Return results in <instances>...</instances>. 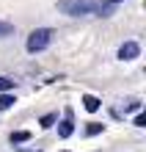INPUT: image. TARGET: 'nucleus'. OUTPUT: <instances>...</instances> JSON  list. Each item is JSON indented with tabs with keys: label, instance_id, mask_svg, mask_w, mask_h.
<instances>
[{
	"label": "nucleus",
	"instance_id": "f8f14e48",
	"mask_svg": "<svg viewBox=\"0 0 146 152\" xmlns=\"http://www.w3.org/2000/svg\"><path fill=\"white\" fill-rule=\"evenodd\" d=\"M124 111H141V100H130L124 105Z\"/></svg>",
	"mask_w": 146,
	"mask_h": 152
},
{
	"label": "nucleus",
	"instance_id": "2eb2a0df",
	"mask_svg": "<svg viewBox=\"0 0 146 152\" xmlns=\"http://www.w3.org/2000/svg\"><path fill=\"white\" fill-rule=\"evenodd\" d=\"M63 152H66V149H63Z\"/></svg>",
	"mask_w": 146,
	"mask_h": 152
},
{
	"label": "nucleus",
	"instance_id": "7ed1b4c3",
	"mask_svg": "<svg viewBox=\"0 0 146 152\" xmlns=\"http://www.w3.org/2000/svg\"><path fill=\"white\" fill-rule=\"evenodd\" d=\"M141 56V44L138 42H124L121 44V47H118V61H135V58H138Z\"/></svg>",
	"mask_w": 146,
	"mask_h": 152
},
{
	"label": "nucleus",
	"instance_id": "6e6552de",
	"mask_svg": "<svg viewBox=\"0 0 146 152\" xmlns=\"http://www.w3.org/2000/svg\"><path fill=\"white\" fill-rule=\"evenodd\" d=\"M55 122H58V113H44L41 119H39V124H41V127H52Z\"/></svg>",
	"mask_w": 146,
	"mask_h": 152
},
{
	"label": "nucleus",
	"instance_id": "9d476101",
	"mask_svg": "<svg viewBox=\"0 0 146 152\" xmlns=\"http://www.w3.org/2000/svg\"><path fill=\"white\" fill-rule=\"evenodd\" d=\"M11 33H14V25L6 22V20H0V36H11Z\"/></svg>",
	"mask_w": 146,
	"mask_h": 152
},
{
	"label": "nucleus",
	"instance_id": "f03ea898",
	"mask_svg": "<svg viewBox=\"0 0 146 152\" xmlns=\"http://www.w3.org/2000/svg\"><path fill=\"white\" fill-rule=\"evenodd\" d=\"M50 42H52V28H36V31H31L28 42H25V50L28 53H41V50L50 47Z\"/></svg>",
	"mask_w": 146,
	"mask_h": 152
},
{
	"label": "nucleus",
	"instance_id": "0eeeda50",
	"mask_svg": "<svg viewBox=\"0 0 146 152\" xmlns=\"http://www.w3.org/2000/svg\"><path fill=\"white\" fill-rule=\"evenodd\" d=\"M14 102H17V100H14V94H8V91H0V111H8Z\"/></svg>",
	"mask_w": 146,
	"mask_h": 152
},
{
	"label": "nucleus",
	"instance_id": "f257e3e1",
	"mask_svg": "<svg viewBox=\"0 0 146 152\" xmlns=\"http://www.w3.org/2000/svg\"><path fill=\"white\" fill-rule=\"evenodd\" d=\"M58 11L66 14V17H86V14H94V6L97 0H58Z\"/></svg>",
	"mask_w": 146,
	"mask_h": 152
},
{
	"label": "nucleus",
	"instance_id": "4468645a",
	"mask_svg": "<svg viewBox=\"0 0 146 152\" xmlns=\"http://www.w3.org/2000/svg\"><path fill=\"white\" fill-rule=\"evenodd\" d=\"M17 152H41V149H17Z\"/></svg>",
	"mask_w": 146,
	"mask_h": 152
},
{
	"label": "nucleus",
	"instance_id": "9b49d317",
	"mask_svg": "<svg viewBox=\"0 0 146 152\" xmlns=\"http://www.w3.org/2000/svg\"><path fill=\"white\" fill-rule=\"evenodd\" d=\"M8 88H14V80L11 77H0V91H8Z\"/></svg>",
	"mask_w": 146,
	"mask_h": 152
},
{
	"label": "nucleus",
	"instance_id": "39448f33",
	"mask_svg": "<svg viewBox=\"0 0 146 152\" xmlns=\"http://www.w3.org/2000/svg\"><path fill=\"white\" fill-rule=\"evenodd\" d=\"M83 108H86L88 113H94V111L102 108V100H99V97H94V94H83Z\"/></svg>",
	"mask_w": 146,
	"mask_h": 152
},
{
	"label": "nucleus",
	"instance_id": "1a4fd4ad",
	"mask_svg": "<svg viewBox=\"0 0 146 152\" xmlns=\"http://www.w3.org/2000/svg\"><path fill=\"white\" fill-rule=\"evenodd\" d=\"M102 130H105V124H99V122H88V127H86V136H99Z\"/></svg>",
	"mask_w": 146,
	"mask_h": 152
},
{
	"label": "nucleus",
	"instance_id": "423d86ee",
	"mask_svg": "<svg viewBox=\"0 0 146 152\" xmlns=\"http://www.w3.org/2000/svg\"><path fill=\"white\" fill-rule=\"evenodd\" d=\"M8 141H11L14 147H17V144H25V141H31V133H28V130H17V133L8 136Z\"/></svg>",
	"mask_w": 146,
	"mask_h": 152
},
{
	"label": "nucleus",
	"instance_id": "20e7f679",
	"mask_svg": "<svg viewBox=\"0 0 146 152\" xmlns=\"http://www.w3.org/2000/svg\"><path fill=\"white\" fill-rule=\"evenodd\" d=\"M75 133V122H72V108L63 111V122H58V138H69Z\"/></svg>",
	"mask_w": 146,
	"mask_h": 152
},
{
	"label": "nucleus",
	"instance_id": "ddd939ff",
	"mask_svg": "<svg viewBox=\"0 0 146 152\" xmlns=\"http://www.w3.org/2000/svg\"><path fill=\"white\" fill-rule=\"evenodd\" d=\"M135 127H146V116H143V113L135 116Z\"/></svg>",
	"mask_w": 146,
	"mask_h": 152
}]
</instances>
